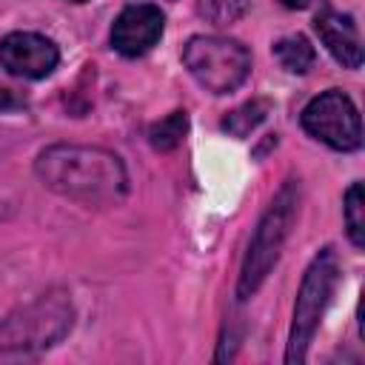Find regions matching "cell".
Returning a JSON list of instances; mask_svg holds the SVG:
<instances>
[{
    "label": "cell",
    "mask_w": 365,
    "mask_h": 365,
    "mask_svg": "<svg viewBox=\"0 0 365 365\" xmlns=\"http://www.w3.org/2000/svg\"><path fill=\"white\" fill-rule=\"evenodd\" d=\"M188 134V114L185 111H171L168 117L157 120L148 125V143L157 151H174Z\"/></svg>",
    "instance_id": "7c38bea8"
},
{
    "label": "cell",
    "mask_w": 365,
    "mask_h": 365,
    "mask_svg": "<svg viewBox=\"0 0 365 365\" xmlns=\"http://www.w3.org/2000/svg\"><path fill=\"white\" fill-rule=\"evenodd\" d=\"M268 111H271L268 100H248L222 117V131H228L231 137H248L268 117Z\"/></svg>",
    "instance_id": "8fae6325"
},
{
    "label": "cell",
    "mask_w": 365,
    "mask_h": 365,
    "mask_svg": "<svg viewBox=\"0 0 365 365\" xmlns=\"http://www.w3.org/2000/svg\"><path fill=\"white\" fill-rule=\"evenodd\" d=\"M299 120L314 140L325 143L334 151H356L362 145L359 111L354 100L339 88H328L319 97H314L302 108Z\"/></svg>",
    "instance_id": "8992f818"
},
{
    "label": "cell",
    "mask_w": 365,
    "mask_h": 365,
    "mask_svg": "<svg viewBox=\"0 0 365 365\" xmlns=\"http://www.w3.org/2000/svg\"><path fill=\"white\" fill-rule=\"evenodd\" d=\"M314 29L319 34V40L325 43V48L331 51V57L345 66V68H359L362 66V46H359V31L351 14H339V11H319L314 20Z\"/></svg>",
    "instance_id": "9c48e42d"
},
{
    "label": "cell",
    "mask_w": 365,
    "mask_h": 365,
    "mask_svg": "<svg viewBox=\"0 0 365 365\" xmlns=\"http://www.w3.org/2000/svg\"><path fill=\"white\" fill-rule=\"evenodd\" d=\"M163 29H165L163 11L151 3H137L117 14L111 26V46L123 57H140L163 37Z\"/></svg>",
    "instance_id": "ba28073f"
},
{
    "label": "cell",
    "mask_w": 365,
    "mask_h": 365,
    "mask_svg": "<svg viewBox=\"0 0 365 365\" xmlns=\"http://www.w3.org/2000/svg\"><path fill=\"white\" fill-rule=\"evenodd\" d=\"M274 57L279 60V66H282L285 71H291V74H305V71L314 66L317 51H314V46L308 43V37H302V34H288V37H282V40L274 43Z\"/></svg>",
    "instance_id": "30bf717a"
},
{
    "label": "cell",
    "mask_w": 365,
    "mask_h": 365,
    "mask_svg": "<svg viewBox=\"0 0 365 365\" xmlns=\"http://www.w3.org/2000/svg\"><path fill=\"white\" fill-rule=\"evenodd\" d=\"M20 106H23V100L11 88L0 86V111H11V108H20Z\"/></svg>",
    "instance_id": "9a60e30c"
},
{
    "label": "cell",
    "mask_w": 365,
    "mask_h": 365,
    "mask_svg": "<svg viewBox=\"0 0 365 365\" xmlns=\"http://www.w3.org/2000/svg\"><path fill=\"white\" fill-rule=\"evenodd\" d=\"M74 322L66 294H46L0 322V356H26L60 342Z\"/></svg>",
    "instance_id": "3957f363"
},
{
    "label": "cell",
    "mask_w": 365,
    "mask_h": 365,
    "mask_svg": "<svg viewBox=\"0 0 365 365\" xmlns=\"http://www.w3.org/2000/svg\"><path fill=\"white\" fill-rule=\"evenodd\" d=\"M339 282V262L336 254L331 248H322L314 262L308 265L299 294H297V305H294V319H291V334H288V351H285V362L288 365H299L305 362L308 345L319 328V319L336 291Z\"/></svg>",
    "instance_id": "277c9868"
},
{
    "label": "cell",
    "mask_w": 365,
    "mask_h": 365,
    "mask_svg": "<svg viewBox=\"0 0 365 365\" xmlns=\"http://www.w3.org/2000/svg\"><path fill=\"white\" fill-rule=\"evenodd\" d=\"M188 74L211 94L237 91L251 74V54L240 40L220 34H197L182 46Z\"/></svg>",
    "instance_id": "5b68a950"
},
{
    "label": "cell",
    "mask_w": 365,
    "mask_h": 365,
    "mask_svg": "<svg viewBox=\"0 0 365 365\" xmlns=\"http://www.w3.org/2000/svg\"><path fill=\"white\" fill-rule=\"evenodd\" d=\"M342 214H345V228H348L351 242L356 248H362L365 245V197H362V182H354L345 191Z\"/></svg>",
    "instance_id": "4fadbf2b"
},
{
    "label": "cell",
    "mask_w": 365,
    "mask_h": 365,
    "mask_svg": "<svg viewBox=\"0 0 365 365\" xmlns=\"http://www.w3.org/2000/svg\"><path fill=\"white\" fill-rule=\"evenodd\" d=\"M34 171L46 188L86 205L120 202L128 188L120 157L97 145H48L37 154Z\"/></svg>",
    "instance_id": "6da1fadb"
},
{
    "label": "cell",
    "mask_w": 365,
    "mask_h": 365,
    "mask_svg": "<svg viewBox=\"0 0 365 365\" xmlns=\"http://www.w3.org/2000/svg\"><path fill=\"white\" fill-rule=\"evenodd\" d=\"M248 6L251 0H197V11L214 26L237 23L248 11Z\"/></svg>",
    "instance_id": "5bb4252c"
},
{
    "label": "cell",
    "mask_w": 365,
    "mask_h": 365,
    "mask_svg": "<svg viewBox=\"0 0 365 365\" xmlns=\"http://www.w3.org/2000/svg\"><path fill=\"white\" fill-rule=\"evenodd\" d=\"M285 9H311V6H322L325 0H279Z\"/></svg>",
    "instance_id": "2e32d148"
},
{
    "label": "cell",
    "mask_w": 365,
    "mask_h": 365,
    "mask_svg": "<svg viewBox=\"0 0 365 365\" xmlns=\"http://www.w3.org/2000/svg\"><path fill=\"white\" fill-rule=\"evenodd\" d=\"M297 208H299V182L285 180L282 188L274 194L271 205L265 208V214L259 217V222L254 228V237L248 242L242 271H240V282H237V297L240 299L254 297L257 288L271 274V268L279 259V251H282V245L291 234V225L297 220Z\"/></svg>",
    "instance_id": "7a4b0ae2"
},
{
    "label": "cell",
    "mask_w": 365,
    "mask_h": 365,
    "mask_svg": "<svg viewBox=\"0 0 365 365\" xmlns=\"http://www.w3.org/2000/svg\"><path fill=\"white\" fill-rule=\"evenodd\" d=\"M60 63L57 46L34 31H11L0 40V66L26 80H40L48 77Z\"/></svg>",
    "instance_id": "52a82bcc"
},
{
    "label": "cell",
    "mask_w": 365,
    "mask_h": 365,
    "mask_svg": "<svg viewBox=\"0 0 365 365\" xmlns=\"http://www.w3.org/2000/svg\"><path fill=\"white\" fill-rule=\"evenodd\" d=\"M74 3H86V0H74Z\"/></svg>",
    "instance_id": "e0dca14e"
}]
</instances>
